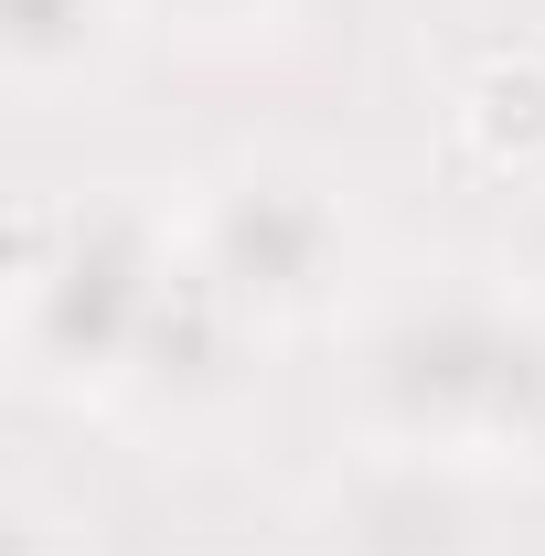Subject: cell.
<instances>
[{"label": "cell", "mask_w": 545, "mask_h": 556, "mask_svg": "<svg viewBox=\"0 0 545 556\" xmlns=\"http://www.w3.org/2000/svg\"><path fill=\"white\" fill-rule=\"evenodd\" d=\"M118 11H139V0H0V65H11V97L43 108L54 86H75V75L107 54Z\"/></svg>", "instance_id": "5b68a950"}, {"label": "cell", "mask_w": 545, "mask_h": 556, "mask_svg": "<svg viewBox=\"0 0 545 556\" xmlns=\"http://www.w3.org/2000/svg\"><path fill=\"white\" fill-rule=\"evenodd\" d=\"M321 546L332 556H492V482L471 450H396L353 439L321 482Z\"/></svg>", "instance_id": "277c9868"}, {"label": "cell", "mask_w": 545, "mask_h": 556, "mask_svg": "<svg viewBox=\"0 0 545 556\" xmlns=\"http://www.w3.org/2000/svg\"><path fill=\"white\" fill-rule=\"evenodd\" d=\"M182 278V225L139 193H22L11 204V364L33 386H118Z\"/></svg>", "instance_id": "7a4b0ae2"}, {"label": "cell", "mask_w": 545, "mask_h": 556, "mask_svg": "<svg viewBox=\"0 0 545 556\" xmlns=\"http://www.w3.org/2000/svg\"><path fill=\"white\" fill-rule=\"evenodd\" d=\"M139 11H172V22H193V33H225V22H268L278 0H139Z\"/></svg>", "instance_id": "52a82bcc"}, {"label": "cell", "mask_w": 545, "mask_h": 556, "mask_svg": "<svg viewBox=\"0 0 545 556\" xmlns=\"http://www.w3.org/2000/svg\"><path fill=\"white\" fill-rule=\"evenodd\" d=\"M460 150L492 161V172H545V54L524 43H503V54H481L460 75Z\"/></svg>", "instance_id": "8992f818"}, {"label": "cell", "mask_w": 545, "mask_h": 556, "mask_svg": "<svg viewBox=\"0 0 545 556\" xmlns=\"http://www.w3.org/2000/svg\"><path fill=\"white\" fill-rule=\"evenodd\" d=\"M342 386H353V428L364 439H396V450H471L492 460L503 439L535 428L545 396V332L492 300L481 278H407L385 289L353 353H342Z\"/></svg>", "instance_id": "6da1fadb"}, {"label": "cell", "mask_w": 545, "mask_h": 556, "mask_svg": "<svg viewBox=\"0 0 545 556\" xmlns=\"http://www.w3.org/2000/svg\"><path fill=\"white\" fill-rule=\"evenodd\" d=\"M182 225V257L214 300L246 321V332H289V321H321L353 289V204L321 161H289V150H246L193 182Z\"/></svg>", "instance_id": "3957f363"}]
</instances>
